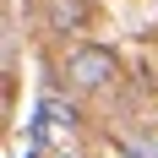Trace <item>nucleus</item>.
I'll return each instance as SVG.
<instances>
[{
    "mask_svg": "<svg viewBox=\"0 0 158 158\" xmlns=\"http://www.w3.org/2000/svg\"><path fill=\"white\" fill-rule=\"evenodd\" d=\"M38 126L71 131V126H77V109H71V104H60V98H38Z\"/></svg>",
    "mask_w": 158,
    "mask_h": 158,
    "instance_id": "7ed1b4c3",
    "label": "nucleus"
},
{
    "mask_svg": "<svg viewBox=\"0 0 158 158\" xmlns=\"http://www.w3.org/2000/svg\"><path fill=\"white\" fill-rule=\"evenodd\" d=\"M71 82L87 87V93H93V87H109L114 82V55L104 44H82L77 55H71Z\"/></svg>",
    "mask_w": 158,
    "mask_h": 158,
    "instance_id": "f257e3e1",
    "label": "nucleus"
},
{
    "mask_svg": "<svg viewBox=\"0 0 158 158\" xmlns=\"http://www.w3.org/2000/svg\"><path fill=\"white\" fill-rule=\"evenodd\" d=\"M16 158H33V153H16Z\"/></svg>",
    "mask_w": 158,
    "mask_h": 158,
    "instance_id": "20e7f679",
    "label": "nucleus"
},
{
    "mask_svg": "<svg viewBox=\"0 0 158 158\" xmlns=\"http://www.w3.org/2000/svg\"><path fill=\"white\" fill-rule=\"evenodd\" d=\"M44 16H49V27H55V33H82L93 11H87V0H49Z\"/></svg>",
    "mask_w": 158,
    "mask_h": 158,
    "instance_id": "f03ea898",
    "label": "nucleus"
}]
</instances>
